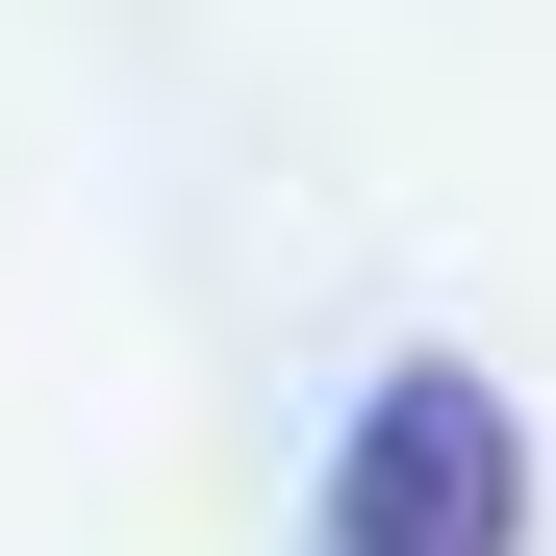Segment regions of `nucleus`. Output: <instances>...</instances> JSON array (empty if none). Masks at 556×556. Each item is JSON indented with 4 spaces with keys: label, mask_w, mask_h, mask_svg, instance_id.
<instances>
[{
    "label": "nucleus",
    "mask_w": 556,
    "mask_h": 556,
    "mask_svg": "<svg viewBox=\"0 0 556 556\" xmlns=\"http://www.w3.org/2000/svg\"><path fill=\"white\" fill-rule=\"evenodd\" d=\"M304 556H531V405H506L455 329L354 354V405H329V455H304Z\"/></svg>",
    "instance_id": "1"
}]
</instances>
